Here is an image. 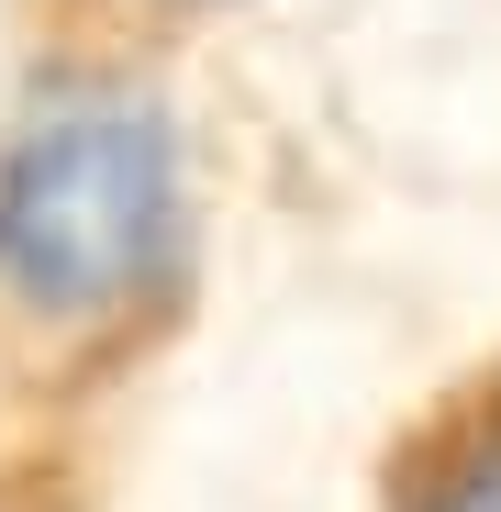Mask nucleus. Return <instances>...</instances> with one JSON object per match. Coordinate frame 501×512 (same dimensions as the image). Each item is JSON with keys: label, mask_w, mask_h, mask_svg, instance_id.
Instances as JSON below:
<instances>
[{"label": "nucleus", "mask_w": 501, "mask_h": 512, "mask_svg": "<svg viewBox=\"0 0 501 512\" xmlns=\"http://www.w3.org/2000/svg\"><path fill=\"white\" fill-rule=\"evenodd\" d=\"M190 256L179 112L123 78H56L0 134V290L45 323H134Z\"/></svg>", "instance_id": "f257e3e1"}, {"label": "nucleus", "mask_w": 501, "mask_h": 512, "mask_svg": "<svg viewBox=\"0 0 501 512\" xmlns=\"http://www.w3.org/2000/svg\"><path fill=\"white\" fill-rule=\"evenodd\" d=\"M412 512H501V423H490V435H457V446L424 468Z\"/></svg>", "instance_id": "f03ea898"}]
</instances>
